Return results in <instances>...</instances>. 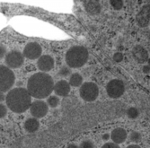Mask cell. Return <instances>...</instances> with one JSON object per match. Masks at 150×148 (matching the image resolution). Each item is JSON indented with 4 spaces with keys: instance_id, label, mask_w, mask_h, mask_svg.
I'll use <instances>...</instances> for the list:
<instances>
[{
    "instance_id": "obj_1",
    "label": "cell",
    "mask_w": 150,
    "mask_h": 148,
    "mask_svg": "<svg viewBox=\"0 0 150 148\" xmlns=\"http://www.w3.org/2000/svg\"><path fill=\"white\" fill-rule=\"evenodd\" d=\"M126 105L120 101L82 103L73 99L64 107V115L47 129L16 139L10 148H54L75 135L123 115Z\"/></svg>"
},
{
    "instance_id": "obj_2",
    "label": "cell",
    "mask_w": 150,
    "mask_h": 148,
    "mask_svg": "<svg viewBox=\"0 0 150 148\" xmlns=\"http://www.w3.org/2000/svg\"><path fill=\"white\" fill-rule=\"evenodd\" d=\"M54 82L52 77L47 73L40 72L33 74L27 83V91L31 97L37 99L47 98L53 91Z\"/></svg>"
},
{
    "instance_id": "obj_3",
    "label": "cell",
    "mask_w": 150,
    "mask_h": 148,
    "mask_svg": "<svg viewBox=\"0 0 150 148\" xmlns=\"http://www.w3.org/2000/svg\"><path fill=\"white\" fill-rule=\"evenodd\" d=\"M6 105L16 113H23L30 109L32 97L25 88H15L8 92L6 96Z\"/></svg>"
},
{
    "instance_id": "obj_4",
    "label": "cell",
    "mask_w": 150,
    "mask_h": 148,
    "mask_svg": "<svg viewBox=\"0 0 150 148\" xmlns=\"http://www.w3.org/2000/svg\"><path fill=\"white\" fill-rule=\"evenodd\" d=\"M88 59V51L83 46H74L67 50L66 62L69 67L77 68L83 66Z\"/></svg>"
},
{
    "instance_id": "obj_5",
    "label": "cell",
    "mask_w": 150,
    "mask_h": 148,
    "mask_svg": "<svg viewBox=\"0 0 150 148\" xmlns=\"http://www.w3.org/2000/svg\"><path fill=\"white\" fill-rule=\"evenodd\" d=\"M16 75L7 66H0V92L9 91L15 84Z\"/></svg>"
},
{
    "instance_id": "obj_6",
    "label": "cell",
    "mask_w": 150,
    "mask_h": 148,
    "mask_svg": "<svg viewBox=\"0 0 150 148\" xmlns=\"http://www.w3.org/2000/svg\"><path fill=\"white\" fill-rule=\"evenodd\" d=\"M80 97L86 102H93L97 99L99 95L98 85L93 82H86L81 85L80 90Z\"/></svg>"
},
{
    "instance_id": "obj_7",
    "label": "cell",
    "mask_w": 150,
    "mask_h": 148,
    "mask_svg": "<svg viewBox=\"0 0 150 148\" xmlns=\"http://www.w3.org/2000/svg\"><path fill=\"white\" fill-rule=\"evenodd\" d=\"M106 92L109 97L112 99H119L125 92V85L121 80L113 79L110 81L106 86Z\"/></svg>"
},
{
    "instance_id": "obj_8",
    "label": "cell",
    "mask_w": 150,
    "mask_h": 148,
    "mask_svg": "<svg viewBox=\"0 0 150 148\" xmlns=\"http://www.w3.org/2000/svg\"><path fill=\"white\" fill-rule=\"evenodd\" d=\"M6 64L8 68H18L24 61V57L18 50H11L6 55Z\"/></svg>"
},
{
    "instance_id": "obj_9",
    "label": "cell",
    "mask_w": 150,
    "mask_h": 148,
    "mask_svg": "<svg viewBox=\"0 0 150 148\" xmlns=\"http://www.w3.org/2000/svg\"><path fill=\"white\" fill-rule=\"evenodd\" d=\"M48 104L43 101H35L30 106L31 114L35 118H40L45 117L48 113Z\"/></svg>"
},
{
    "instance_id": "obj_10",
    "label": "cell",
    "mask_w": 150,
    "mask_h": 148,
    "mask_svg": "<svg viewBox=\"0 0 150 148\" xmlns=\"http://www.w3.org/2000/svg\"><path fill=\"white\" fill-rule=\"evenodd\" d=\"M42 49L40 44H38L37 42H30L25 46L23 55L26 58L33 60L39 58L42 56Z\"/></svg>"
},
{
    "instance_id": "obj_11",
    "label": "cell",
    "mask_w": 150,
    "mask_h": 148,
    "mask_svg": "<svg viewBox=\"0 0 150 148\" xmlns=\"http://www.w3.org/2000/svg\"><path fill=\"white\" fill-rule=\"evenodd\" d=\"M37 66H38V68L40 71H43V73L50 71L54 66V59L52 57H50L49 55L40 56L38 59Z\"/></svg>"
},
{
    "instance_id": "obj_12",
    "label": "cell",
    "mask_w": 150,
    "mask_h": 148,
    "mask_svg": "<svg viewBox=\"0 0 150 148\" xmlns=\"http://www.w3.org/2000/svg\"><path fill=\"white\" fill-rule=\"evenodd\" d=\"M53 90L57 95L66 97L69 95L70 92V85L65 80H60L58 83L54 85Z\"/></svg>"
},
{
    "instance_id": "obj_13",
    "label": "cell",
    "mask_w": 150,
    "mask_h": 148,
    "mask_svg": "<svg viewBox=\"0 0 150 148\" xmlns=\"http://www.w3.org/2000/svg\"><path fill=\"white\" fill-rule=\"evenodd\" d=\"M132 54H133V58H135V60L139 63H145L148 59L147 50L140 45H137L133 48Z\"/></svg>"
},
{
    "instance_id": "obj_14",
    "label": "cell",
    "mask_w": 150,
    "mask_h": 148,
    "mask_svg": "<svg viewBox=\"0 0 150 148\" xmlns=\"http://www.w3.org/2000/svg\"><path fill=\"white\" fill-rule=\"evenodd\" d=\"M110 137L112 138V142L116 144L123 143L127 139V132L124 128H117L112 131Z\"/></svg>"
},
{
    "instance_id": "obj_15",
    "label": "cell",
    "mask_w": 150,
    "mask_h": 148,
    "mask_svg": "<svg viewBox=\"0 0 150 148\" xmlns=\"http://www.w3.org/2000/svg\"><path fill=\"white\" fill-rule=\"evenodd\" d=\"M149 6H144L137 16L138 23L142 27H146L149 24Z\"/></svg>"
},
{
    "instance_id": "obj_16",
    "label": "cell",
    "mask_w": 150,
    "mask_h": 148,
    "mask_svg": "<svg viewBox=\"0 0 150 148\" xmlns=\"http://www.w3.org/2000/svg\"><path fill=\"white\" fill-rule=\"evenodd\" d=\"M85 8L88 13L91 16H96L99 15L102 10V6L100 2L98 1H85Z\"/></svg>"
},
{
    "instance_id": "obj_17",
    "label": "cell",
    "mask_w": 150,
    "mask_h": 148,
    "mask_svg": "<svg viewBox=\"0 0 150 148\" xmlns=\"http://www.w3.org/2000/svg\"><path fill=\"white\" fill-rule=\"evenodd\" d=\"M40 128V122L35 118H30L24 122V129L29 134L36 133Z\"/></svg>"
},
{
    "instance_id": "obj_18",
    "label": "cell",
    "mask_w": 150,
    "mask_h": 148,
    "mask_svg": "<svg viewBox=\"0 0 150 148\" xmlns=\"http://www.w3.org/2000/svg\"><path fill=\"white\" fill-rule=\"evenodd\" d=\"M82 83H83V77H82L81 75H79L78 73H74L71 75L69 83L70 85L74 87H78L82 85Z\"/></svg>"
},
{
    "instance_id": "obj_19",
    "label": "cell",
    "mask_w": 150,
    "mask_h": 148,
    "mask_svg": "<svg viewBox=\"0 0 150 148\" xmlns=\"http://www.w3.org/2000/svg\"><path fill=\"white\" fill-rule=\"evenodd\" d=\"M126 114H127V116H128L129 118L134 119V118H137L139 117V110L137 109V108L130 107V108H129V109L126 111Z\"/></svg>"
},
{
    "instance_id": "obj_20",
    "label": "cell",
    "mask_w": 150,
    "mask_h": 148,
    "mask_svg": "<svg viewBox=\"0 0 150 148\" xmlns=\"http://www.w3.org/2000/svg\"><path fill=\"white\" fill-rule=\"evenodd\" d=\"M129 139H130V141H132L134 143H139L142 139V136L140 133H139L137 131H132L129 134Z\"/></svg>"
},
{
    "instance_id": "obj_21",
    "label": "cell",
    "mask_w": 150,
    "mask_h": 148,
    "mask_svg": "<svg viewBox=\"0 0 150 148\" xmlns=\"http://www.w3.org/2000/svg\"><path fill=\"white\" fill-rule=\"evenodd\" d=\"M47 104L51 108H56L59 104V99L56 96H50L48 99Z\"/></svg>"
},
{
    "instance_id": "obj_22",
    "label": "cell",
    "mask_w": 150,
    "mask_h": 148,
    "mask_svg": "<svg viewBox=\"0 0 150 148\" xmlns=\"http://www.w3.org/2000/svg\"><path fill=\"white\" fill-rule=\"evenodd\" d=\"M110 3H111L112 8L115 10H120L122 8V6H123V2H122L121 0H111Z\"/></svg>"
},
{
    "instance_id": "obj_23",
    "label": "cell",
    "mask_w": 150,
    "mask_h": 148,
    "mask_svg": "<svg viewBox=\"0 0 150 148\" xmlns=\"http://www.w3.org/2000/svg\"><path fill=\"white\" fill-rule=\"evenodd\" d=\"M78 148H95L94 144L91 140H84L80 144Z\"/></svg>"
},
{
    "instance_id": "obj_24",
    "label": "cell",
    "mask_w": 150,
    "mask_h": 148,
    "mask_svg": "<svg viewBox=\"0 0 150 148\" xmlns=\"http://www.w3.org/2000/svg\"><path fill=\"white\" fill-rule=\"evenodd\" d=\"M70 74H71V70H70L69 67H67V66H62L59 70V75L60 76H63V77L69 76Z\"/></svg>"
},
{
    "instance_id": "obj_25",
    "label": "cell",
    "mask_w": 150,
    "mask_h": 148,
    "mask_svg": "<svg viewBox=\"0 0 150 148\" xmlns=\"http://www.w3.org/2000/svg\"><path fill=\"white\" fill-rule=\"evenodd\" d=\"M6 114H7V108L3 104H0V118H5Z\"/></svg>"
},
{
    "instance_id": "obj_26",
    "label": "cell",
    "mask_w": 150,
    "mask_h": 148,
    "mask_svg": "<svg viewBox=\"0 0 150 148\" xmlns=\"http://www.w3.org/2000/svg\"><path fill=\"white\" fill-rule=\"evenodd\" d=\"M113 59H114V61L115 62H120V61H122V59H123V55H122L121 53H120V52H118V53H115L114 55H113Z\"/></svg>"
},
{
    "instance_id": "obj_27",
    "label": "cell",
    "mask_w": 150,
    "mask_h": 148,
    "mask_svg": "<svg viewBox=\"0 0 150 148\" xmlns=\"http://www.w3.org/2000/svg\"><path fill=\"white\" fill-rule=\"evenodd\" d=\"M102 148H120L119 144H116L114 143H105Z\"/></svg>"
},
{
    "instance_id": "obj_28",
    "label": "cell",
    "mask_w": 150,
    "mask_h": 148,
    "mask_svg": "<svg viewBox=\"0 0 150 148\" xmlns=\"http://www.w3.org/2000/svg\"><path fill=\"white\" fill-rule=\"evenodd\" d=\"M6 53V49L3 45H0V59H2Z\"/></svg>"
},
{
    "instance_id": "obj_29",
    "label": "cell",
    "mask_w": 150,
    "mask_h": 148,
    "mask_svg": "<svg viewBox=\"0 0 150 148\" xmlns=\"http://www.w3.org/2000/svg\"><path fill=\"white\" fill-rule=\"evenodd\" d=\"M109 138H110V135H109V134H104V135H103V139L104 140V141H107Z\"/></svg>"
},
{
    "instance_id": "obj_30",
    "label": "cell",
    "mask_w": 150,
    "mask_h": 148,
    "mask_svg": "<svg viewBox=\"0 0 150 148\" xmlns=\"http://www.w3.org/2000/svg\"><path fill=\"white\" fill-rule=\"evenodd\" d=\"M6 100V96H5V94L3 92H0V102L1 101H4Z\"/></svg>"
},
{
    "instance_id": "obj_31",
    "label": "cell",
    "mask_w": 150,
    "mask_h": 148,
    "mask_svg": "<svg viewBox=\"0 0 150 148\" xmlns=\"http://www.w3.org/2000/svg\"><path fill=\"white\" fill-rule=\"evenodd\" d=\"M143 71H144V73H146V74H147V73L149 72V66H148V65H146V66H145L143 67Z\"/></svg>"
},
{
    "instance_id": "obj_32",
    "label": "cell",
    "mask_w": 150,
    "mask_h": 148,
    "mask_svg": "<svg viewBox=\"0 0 150 148\" xmlns=\"http://www.w3.org/2000/svg\"><path fill=\"white\" fill-rule=\"evenodd\" d=\"M67 148H78V146L74 144H67Z\"/></svg>"
},
{
    "instance_id": "obj_33",
    "label": "cell",
    "mask_w": 150,
    "mask_h": 148,
    "mask_svg": "<svg viewBox=\"0 0 150 148\" xmlns=\"http://www.w3.org/2000/svg\"><path fill=\"white\" fill-rule=\"evenodd\" d=\"M126 148H141V147L138 144H130V145L127 146Z\"/></svg>"
}]
</instances>
